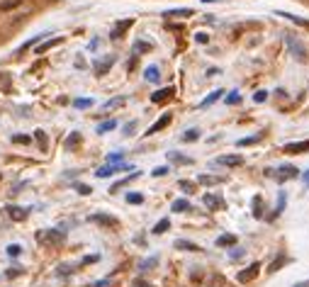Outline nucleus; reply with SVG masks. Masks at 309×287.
Instances as JSON below:
<instances>
[{
	"mask_svg": "<svg viewBox=\"0 0 309 287\" xmlns=\"http://www.w3.org/2000/svg\"><path fill=\"white\" fill-rule=\"evenodd\" d=\"M37 239H39V243H44V246H61V243L66 241V234L61 229H49V231H42Z\"/></svg>",
	"mask_w": 309,
	"mask_h": 287,
	"instance_id": "nucleus-1",
	"label": "nucleus"
},
{
	"mask_svg": "<svg viewBox=\"0 0 309 287\" xmlns=\"http://www.w3.org/2000/svg\"><path fill=\"white\" fill-rule=\"evenodd\" d=\"M285 44H287V49L292 51V56H295V58H300V61L305 58V54H307V51H305V47H302V44H300V42H297L290 32H285Z\"/></svg>",
	"mask_w": 309,
	"mask_h": 287,
	"instance_id": "nucleus-2",
	"label": "nucleus"
},
{
	"mask_svg": "<svg viewBox=\"0 0 309 287\" xmlns=\"http://www.w3.org/2000/svg\"><path fill=\"white\" fill-rule=\"evenodd\" d=\"M241 163H244V158L239 153H229V156H219L217 158V166H224V168H236Z\"/></svg>",
	"mask_w": 309,
	"mask_h": 287,
	"instance_id": "nucleus-3",
	"label": "nucleus"
},
{
	"mask_svg": "<svg viewBox=\"0 0 309 287\" xmlns=\"http://www.w3.org/2000/svg\"><path fill=\"white\" fill-rule=\"evenodd\" d=\"M29 214L27 207H17V204H12V207H7V217L12 219V222H25Z\"/></svg>",
	"mask_w": 309,
	"mask_h": 287,
	"instance_id": "nucleus-4",
	"label": "nucleus"
},
{
	"mask_svg": "<svg viewBox=\"0 0 309 287\" xmlns=\"http://www.w3.org/2000/svg\"><path fill=\"white\" fill-rule=\"evenodd\" d=\"M258 273H260V263H253L249 270H241L239 273V283H251L258 278Z\"/></svg>",
	"mask_w": 309,
	"mask_h": 287,
	"instance_id": "nucleus-5",
	"label": "nucleus"
},
{
	"mask_svg": "<svg viewBox=\"0 0 309 287\" xmlns=\"http://www.w3.org/2000/svg\"><path fill=\"white\" fill-rule=\"evenodd\" d=\"M168 124H170V115H168V112H166V115H161V117H158V119H156V122H154V124H151V127H149V132H146V134L151 137V134H156V132H161V129H163V127H168Z\"/></svg>",
	"mask_w": 309,
	"mask_h": 287,
	"instance_id": "nucleus-6",
	"label": "nucleus"
},
{
	"mask_svg": "<svg viewBox=\"0 0 309 287\" xmlns=\"http://www.w3.org/2000/svg\"><path fill=\"white\" fill-rule=\"evenodd\" d=\"M285 153H305L309 151V142H292V144H285V148H282Z\"/></svg>",
	"mask_w": 309,
	"mask_h": 287,
	"instance_id": "nucleus-7",
	"label": "nucleus"
},
{
	"mask_svg": "<svg viewBox=\"0 0 309 287\" xmlns=\"http://www.w3.org/2000/svg\"><path fill=\"white\" fill-rule=\"evenodd\" d=\"M170 95H173V88H161V90H156L154 95H151V100L156 102V105H161V102H166Z\"/></svg>",
	"mask_w": 309,
	"mask_h": 287,
	"instance_id": "nucleus-8",
	"label": "nucleus"
},
{
	"mask_svg": "<svg viewBox=\"0 0 309 287\" xmlns=\"http://www.w3.org/2000/svg\"><path fill=\"white\" fill-rule=\"evenodd\" d=\"M202 204H205L207 209H219L224 202H222V197H217V195H205V197H202Z\"/></svg>",
	"mask_w": 309,
	"mask_h": 287,
	"instance_id": "nucleus-9",
	"label": "nucleus"
},
{
	"mask_svg": "<svg viewBox=\"0 0 309 287\" xmlns=\"http://www.w3.org/2000/svg\"><path fill=\"white\" fill-rule=\"evenodd\" d=\"M90 222H98V224H103V227H117V219H114V217H107V214H93Z\"/></svg>",
	"mask_w": 309,
	"mask_h": 287,
	"instance_id": "nucleus-10",
	"label": "nucleus"
},
{
	"mask_svg": "<svg viewBox=\"0 0 309 287\" xmlns=\"http://www.w3.org/2000/svg\"><path fill=\"white\" fill-rule=\"evenodd\" d=\"M197 183H200V185H222L224 178H222V175H200Z\"/></svg>",
	"mask_w": 309,
	"mask_h": 287,
	"instance_id": "nucleus-11",
	"label": "nucleus"
},
{
	"mask_svg": "<svg viewBox=\"0 0 309 287\" xmlns=\"http://www.w3.org/2000/svg\"><path fill=\"white\" fill-rule=\"evenodd\" d=\"M114 63V58L112 56H107V58H103V61H98L95 63V71H98V76H105L107 73V68Z\"/></svg>",
	"mask_w": 309,
	"mask_h": 287,
	"instance_id": "nucleus-12",
	"label": "nucleus"
},
{
	"mask_svg": "<svg viewBox=\"0 0 309 287\" xmlns=\"http://www.w3.org/2000/svg\"><path fill=\"white\" fill-rule=\"evenodd\" d=\"M278 178L280 180H290V178H297V168L295 166H282V168H278Z\"/></svg>",
	"mask_w": 309,
	"mask_h": 287,
	"instance_id": "nucleus-13",
	"label": "nucleus"
},
{
	"mask_svg": "<svg viewBox=\"0 0 309 287\" xmlns=\"http://www.w3.org/2000/svg\"><path fill=\"white\" fill-rule=\"evenodd\" d=\"M175 248H180V251H200V246L193 243V241H185V239H178L175 241Z\"/></svg>",
	"mask_w": 309,
	"mask_h": 287,
	"instance_id": "nucleus-14",
	"label": "nucleus"
},
{
	"mask_svg": "<svg viewBox=\"0 0 309 287\" xmlns=\"http://www.w3.org/2000/svg\"><path fill=\"white\" fill-rule=\"evenodd\" d=\"M132 27V20H122V22H117V27L112 29V39H119L122 37V32L124 29H129Z\"/></svg>",
	"mask_w": 309,
	"mask_h": 287,
	"instance_id": "nucleus-15",
	"label": "nucleus"
},
{
	"mask_svg": "<svg viewBox=\"0 0 309 287\" xmlns=\"http://www.w3.org/2000/svg\"><path fill=\"white\" fill-rule=\"evenodd\" d=\"M222 93H224V90H214V93H212L209 97H205V100L200 102V107H209V105H214V102H217V100L222 97Z\"/></svg>",
	"mask_w": 309,
	"mask_h": 287,
	"instance_id": "nucleus-16",
	"label": "nucleus"
},
{
	"mask_svg": "<svg viewBox=\"0 0 309 287\" xmlns=\"http://www.w3.org/2000/svg\"><path fill=\"white\" fill-rule=\"evenodd\" d=\"M17 5H22V0H0V12H10Z\"/></svg>",
	"mask_w": 309,
	"mask_h": 287,
	"instance_id": "nucleus-17",
	"label": "nucleus"
},
{
	"mask_svg": "<svg viewBox=\"0 0 309 287\" xmlns=\"http://www.w3.org/2000/svg\"><path fill=\"white\" fill-rule=\"evenodd\" d=\"M56 44H61V39H49V42H44V44H39V47H37V49H34V51H37V54H44V51H49V49H52V47H56Z\"/></svg>",
	"mask_w": 309,
	"mask_h": 287,
	"instance_id": "nucleus-18",
	"label": "nucleus"
},
{
	"mask_svg": "<svg viewBox=\"0 0 309 287\" xmlns=\"http://www.w3.org/2000/svg\"><path fill=\"white\" fill-rule=\"evenodd\" d=\"M275 15H280V17L290 20V22H295V25H300V27H309L307 20H300V17H295V15H290V12H275Z\"/></svg>",
	"mask_w": 309,
	"mask_h": 287,
	"instance_id": "nucleus-19",
	"label": "nucleus"
},
{
	"mask_svg": "<svg viewBox=\"0 0 309 287\" xmlns=\"http://www.w3.org/2000/svg\"><path fill=\"white\" fill-rule=\"evenodd\" d=\"M144 76H146V81H151V83H156V81L161 78V73H158V66H149Z\"/></svg>",
	"mask_w": 309,
	"mask_h": 287,
	"instance_id": "nucleus-20",
	"label": "nucleus"
},
{
	"mask_svg": "<svg viewBox=\"0 0 309 287\" xmlns=\"http://www.w3.org/2000/svg\"><path fill=\"white\" fill-rule=\"evenodd\" d=\"M170 207H173V212H178V214H180V212H188V209H193L188 200H175L173 204H170Z\"/></svg>",
	"mask_w": 309,
	"mask_h": 287,
	"instance_id": "nucleus-21",
	"label": "nucleus"
},
{
	"mask_svg": "<svg viewBox=\"0 0 309 287\" xmlns=\"http://www.w3.org/2000/svg\"><path fill=\"white\" fill-rule=\"evenodd\" d=\"M217 246H236V236L234 234H224L217 239Z\"/></svg>",
	"mask_w": 309,
	"mask_h": 287,
	"instance_id": "nucleus-22",
	"label": "nucleus"
},
{
	"mask_svg": "<svg viewBox=\"0 0 309 287\" xmlns=\"http://www.w3.org/2000/svg\"><path fill=\"white\" fill-rule=\"evenodd\" d=\"M166 17H188V15H193V10L188 7V10H168V12H163Z\"/></svg>",
	"mask_w": 309,
	"mask_h": 287,
	"instance_id": "nucleus-23",
	"label": "nucleus"
},
{
	"mask_svg": "<svg viewBox=\"0 0 309 287\" xmlns=\"http://www.w3.org/2000/svg\"><path fill=\"white\" fill-rule=\"evenodd\" d=\"M78 144H81V134H78V132H73V134L66 139V148H76Z\"/></svg>",
	"mask_w": 309,
	"mask_h": 287,
	"instance_id": "nucleus-24",
	"label": "nucleus"
},
{
	"mask_svg": "<svg viewBox=\"0 0 309 287\" xmlns=\"http://www.w3.org/2000/svg\"><path fill=\"white\" fill-rule=\"evenodd\" d=\"M127 102V97H114V100H107L105 102V110H114V107H119V105H124Z\"/></svg>",
	"mask_w": 309,
	"mask_h": 287,
	"instance_id": "nucleus-25",
	"label": "nucleus"
},
{
	"mask_svg": "<svg viewBox=\"0 0 309 287\" xmlns=\"http://www.w3.org/2000/svg\"><path fill=\"white\" fill-rule=\"evenodd\" d=\"M114 127H117V122H114V119H107V122H103V124L98 127V132H100V134H105V132H112Z\"/></svg>",
	"mask_w": 309,
	"mask_h": 287,
	"instance_id": "nucleus-26",
	"label": "nucleus"
},
{
	"mask_svg": "<svg viewBox=\"0 0 309 287\" xmlns=\"http://www.w3.org/2000/svg\"><path fill=\"white\" fill-rule=\"evenodd\" d=\"M200 139V132L197 129H188L185 134H183V142H197Z\"/></svg>",
	"mask_w": 309,
	"mask_h": 287,
	"instance_id": "nucleus-27",
	"label": "nucleus"
},
{
	"mask_svg": "<svg viewBox=\"0 0 309 287\" xmlns=\"http://www.w3.org/2000/svg\"><path fill=\"white\" fill-rule=\"evenodd\" d=\"M166 229H170V222H168V219H161V222L154 227V234H163Z\"/></svg>",
	"mask_w": 309,
	"mask_h": 287,
	"instance_id": "nucleus-28",
	"label": "nucleus"
},
{
	"mask_svg": "<svg viewBox=\"0 0 309 287\" xmlns=\"http://www.w3.org/2000/svg\"><path fill=\"white\" fill-rule=\"evenodd\" d=\"M282 263H285V256H278V258L270 263V268H268V270H270V273H278V270L282 268Z\"/></svg>",
	"mask_w": 309,
	"mask_h": 287,
	"instance_id": "nucleus-29",
	"label": "nucleus"
},
{
	"mask_svg": "<svg viewBox=\"0 0 309 287\" xmlns=\"http://www.w3.org/2000/svg\"><path fill=\"white\" fill-rule=\"evenodd\" d=\"M180 190L190 195V192H195V183H190V180H180Z\"/></svg>",
	"mask_w": 309,
	"mask_h": 287,
	"instance_id": "nucleus-30",
	"label": "nucleus"
},
{
	"mask_svg": "<svg viewBox=\"0 0 309 287\" xmlns=\"http://www.w3.org/2000/svg\"><path fill=\"white\" fill-rule=\"evenodd\" d=\"M34 139L39 142V146H42V148H47V134H44L42 129H37V132H34Z\"/></svg>",
	"mask_w": 309,
	"mask_h": 287,
	"instance_id": "nucleus-31",
	"label": "nucleus"
},
{
	"mask_svg": "<svg viewBox=\"0 0 309 287\" xmlns=\"http://www.w3.org/2000/svg\"><path fill=\"white\" fill-rule=\"evenodd\" d=\"M20 251H22V246H20V243H10V246H7V256H12V258H15V256H20Z\"/></svg>",
	"mask_w": 309,
	"mask_h": 287,
	"instance_id": "nucleus-32",
	"label": "nucleus"
},
{
	"mask_svg": "<svg viewBox=\"0 0 309 287\" xmlns=\"http://www.w3.org/2000/svg\"><path fill=\"white\" fill-rule=\"evenodd\" d=\"M73 105H76L78 110H85V107H90V105H93V100H90V97H81V100H76Z\"/></svg>",
	"mask_w": 309,
	"mask_h": 287,
	"instance_id": "nucleus-33",
	"label": "nucleus"
},
{
	"mask_svg": "<svg viewBox=\"0 0 309 287\" xmlns=\"http://www.w3.org/2000/svg\"><path fill=\"white\" fill-rule=\"evenodd\" d=\"M170 158H173L175 163H193V158H188V156H180V153H170Z\"/></svg>",
	"mask_w": 309,
	"mask_h": 287,
	"instance_id": "nucleus-34",
	"label": "nucleus"
},
{
	"mask_svg": "<svg viewBox=\"0 0 309 287\" xmlns=\"http://www.w3.org/2000/svg\"><path fill=\"white\" fill-rule=\"evenodd\" d=\"M258 139H260V137H246V139H239L236 146H251V144H256Z\"/></svg>",
	"mask_w": 309,
	"mask_h": 287,
	"instance_id": "nucleus-35",
	"label": "nucleus"
},
{
	"mask_svg": "<svg viewBox=\"0 0 309 287\" xmlns=\"http://www.w3.org/2000/svg\"><path fill=\"white\" fill-rule=\"evenodd\" d=\"M127 202H129V204H141L144 197H141L139 192H132V195H127Z\"/></svg>",
	"mask_w": 309,
	"mask_h": 287,
	"instance_id": "nucleus-36",
	"label": "nucleus"
},
{
	"mask_svg": "<svg viewBox=\"0 0 309 287\" xmlns=\"http://www.w3.org/2000/svg\"><path fill=\"white\" fill-rule=\"evenodd\" d=\"M151 49V44H146V42H137L134 44V54H139V51H149Z\"/></svg>",
	"mask_w": 309,
	"mask_h": 287,
	"instance_id": "nucleus-37",
	"label": "nucleus"
},
{
	"mask_svg": "<svg viewBox=\"0 0 309 287\" xmlns=\"http://www.w3.org/2000/svg\"><path fill=\"white\" fill-rule=\"evenodd\" d=\"M268 100V93L265 90H258L256 95H253V102H265Z\"/></svg>",
	"mask_w": 309,
	"mask_h": 287,
	"instance_id": "nucleus-38",
	"label": "nucleus"
},
{
	"mask_svg": "<svg viewBox=\"0 0 309 287\" xmlns=\"http://www.w3.org/2000/svg\"><path fill=\"white\" fill-rule=\"evenodd\" d=\"M241 102V95L239 93H231L229 97H226V105H239Z\"/></svg>",
	"mask_w": 309,
	"mask_h": 287,
	"instance_id": "nucleus-39",
	"label": "nucleus"
},
{
	"mask_svg": "<svg viewBox=\"0 0 309 287\" xmlns=\"http://www.w3.org/2000/svg\"><path fill=\"white\" fill-rule=\"evenodd\" d=\"M282 207H285V195L280 192V197H278V207H275V212H273V217H278L282 212Z\"/></svg>",
	"mask_w": 309,
	"mask_h": 287,
	"instance_id": "nucleus-40",
	"label": "nucleus"
},
{
	"mask_svg": "<svg viewBox=\"0 0 309 287\" xmlns=\"http://www.w3.org/2000/svg\"><path fill=\"white\" fill-rule=\"evenodd\" d=\"M168 171H170L168 166H158V168H154V175H156V178H161V175H166Z\"/></svg>",
	"mask_w": 309,
	"mask_h": 287,
	"instance_id": "nucleus-41",
	"label": "nucleus"
},
{
	"mask_svg": "<svg viewBox=\"0 0 309 287\" xmlns=\"http://www.w3.org/2000/svg\"><path fill=\"white\" fill-rule=\"evenodd\" d=\"M207 39H209V37H207L205 32H197L195 34V42H200V44H207Z\"/></svg>",
	"mask_w": 309,
	"mask_h": 287,
	"instance_id": "nucleus-42",
	"label": "nucleus"
},
{
	"mask_svg": "<svg viewBox=\"0 0 309 287\" xmlns=\"http://www.w3.org/2000/svg\"><path fill=\"white\" fill-rule=\"evenodd\" d=\"M12 142H15V144H29V137H25V134H17V137H12Z\"/></svg>",
	"mask_w": 309,
	"mask_h": 287,
	"instance_id": "nucleus-43",
	"label": "nucleus"
},
{
	"mask_svg": "<svg viewBox=\"0 0 309 287\" xmlns=\"http://www.w3.org/2000/svg\"><path fill=\"white\" fill-rule=\"evenodd\" d=\"M134 129H137V122H129V124L124 127V134L129 137V134H134Z\"/></svg>",
	"mask_w": 309,
	"mask_h": 287,
	"instance_id": "nucleus-44",
	"label": "nucleus"
},
{
	"mask_svg": "<svg viewBox=\"0 0 309 287\" xmlns=\"http://www.w3.org/2000/svg\"><path fill=\"white\" fill-rule=\"evenodd\" d=\"M122 161V153H112V156H107V163H119Z\"/></svg>",
	"mask_w": 309,
	"mask_h": 287,
	"instance_id": "nucleus-45",
	"label": "nucleus"
},
{
	"mask_svg": "<svg viewBox=\"0 0 309 287\" xmlns=\"http://www.w3.org/2000/svg\"><path fill=\"white\" fill-rule=\"evenodd\" d=\"M76 190H78V192H81V195H90V192H93V190H90V188H88V185H78V188H76Z\"/></svg>",
	"mask_w": 309,
	"mask_h": 287,
	"instance_id": "nucleus-46",
	"label": "nucleus"
},
{
	"mask_svg": "<svg viewBox=\"0 0 309 287\" xmlns=\"http://www.w3.org/2000/svg\"><path fill=\"white\" fill-rule=\"evenodd\" d=\"M68 273H71V265H61L58 268V275H68Z\"/></svg>",
	"mask_w": 309,
	"mask_h": 287,
	"instance_id": "nucleus-47",
	"label": "nucleus"
},
{
	"mask_svg": "<svg viewBox=\"0 0 309 287\" xmlns=\"http://www.w3.org/2000/svg\"><path fill=\"white\" fill-rule=\"evenodd\" d=\"M253 204H256V207H260V197H256V200H253ZM256 217H260V209H256Z\"/></svg>",
	"mask_w": 309,
	"mask_h": 287,
	"instance_id": "nucleus-48",
	"label": "nucleus"
},
{
	"mask_svg": "<svg viewBox=\"0 0 309 287\" xmlns=\"http://www.w3.org/2000/svg\"><path fill=\"white\" fill-rule=\"evenodd\" d=\"M295 287H309V283H300V285H295Z\"/></svg>",
	"mask_w": 309,
	"mask_h": 287,
	"instance_id": "nucleus-49",
	"label": "nucleus"
},
{
	"mask_svg": "<svg viewBox=\"0 0 309 287\" xmlns=\"http://www.w3.org/2000/svg\"><path fill=\"white\" fill-rule=\"evenodd\" d=\"M305 180H307V183H309V171H307V175H305Z\"/></svg>",
	"mask_w": 309,
	"mask_h": 287,
	"instance_id": "nucleus-50",
	"label": "nucleus"
},
{
	"mask_svg": "<svg viewBox=\"0 0 309 287\" xmlns=\"http://www.w3.org/2000/svg\"><path fill=\"white\" fill-rule=\"evenodd\" d=\"M202 2H214V0H202Z\"/></svg>",
	"mask_w": 309,
	"mask_h": 287,
	"instance_id": "nucleus-51",
	"label": "nucleus"
}]
</instances>
